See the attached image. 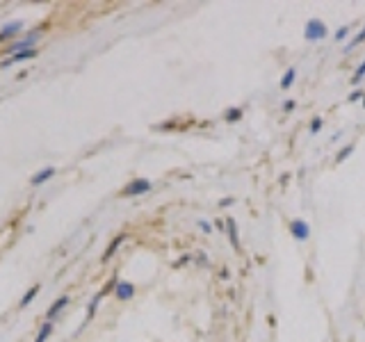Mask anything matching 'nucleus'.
<instances>
[{
    "mask_svg": "<svg viewBox=\"0 0 365 342\" xmlns=\"http://www.w3.org/2000/svg\"><path fill=\"white\" fill-rule=\"evenodd\" d=\"M114 295H116V299H119V301L133 299L135 285H133V283H128V281H119V283H116V287H114Z\"/></svg>",
    "mask_w": 365,
    "mask_h": 342,
    "instance_id": "6",
    "label": "nucleus"
},
{
    "mask_svg": "<svg viewBox=\"0 0 365 342\" xmlns=\"http://www.w3.org/2000/svg\"><path fill=\"white\" fill-rule=\"evenodd\" d=\"M290 235L295 237L297 242H306V239L310 237L308 222H304V219H292L290 222Z\"/></svg>",
    "mask_w": 365,
    "mask_h": 342,
    "instance_id": "4",
    "label": "nucleus"
},
{
    "mask_svg": "<svg viewBox=\"0 0 365 342\" xmlns=\"http://www.w3.org/2000/svg\"><path fill=\"white\" fill-rule=\"evenodd\" d=\"M215 226L219 228V231H226V228H224V226H226V222H217V224H215Z\"/></svg>",
    "mask_w": 365,
    "mask_h": 342,
    "instance_id": "24",
    "label": "nucleus"
},
{
    "mask_svg": "<svg viewBox=\"0 0 365 342\" xmlns=\"http://www.w3.org/2000/svg\"><path fill=\"white\" fill-rule=\"evenodd\" d=\"M365 99V91H361V89H356V91H352V94H349V103H356V101H363Z\"/></svg>",
    "mask_w": 365,
    "mask_h": 342,
    "instance_id": "18",
    "label": "nucleus"
},
{
    "mask_svg": "<svg viewBox=\"0 0 365 342\" xmlns=\"http://www.w3.org/2000/svg\"><path fill=\"white\" fill-rule=\"evenodd\" d=\"M295 78H297V71L290 66L288 71L283 73V78H281V89H290V87L295 85Z\"/></svg>",
    "mask_w": 365,
    "mask_h": 342,
    "instance_id": "13",
    "label": "nucleus"
},
{
    "mask_svg": "<svg viewBox=\"0 0 365 342\" xmlns=\"http://www.w3.org/2000/svg\"><path fill=\"white\" fill-rule=\"evenodd\" d=\"M242 114H245V112H242V107H231V110L224 112V119H226L228 124H237V121L242 119Z\"/></svg>",
    "mask_w": 365,
    "mask_h": 342,
    "instance_id": "12",
    "label": "nucleus"
},
{
    "mask_svg": "<svg viewBox=\"0 0 365 342\" xmlns=\"http://www.w3.org/2000/svg\"><path fill=\"white\" fill-rule=\"evenodd\" d=\"M185 262H189V256H185V258H181V260H178V262H176V267H183V265H185Z\"/></svg>",
    "mask_w": 365,
    "mask_h": 342,
    "instance_id": "23",
    "label": "nucleus"
},
{
    "mask_svg": "<svg viewBox=\"0 0 365 342\" xmlns=\"http://www.w3.org/2000/svg\"><path fill=\"white\" fill-rule=\"evenodd\" d=\"M39 30L35 32H30L26 39H21V41H16V43H12V46H7V55L12 57V55H16V53H23V51H32V46L37 43V39H39Z\"/></svg>",
    "mask_w": 365,
    "mask_h": 342,
    "instance_id": "3",
    "label": "nucleus"
},
{
    "mask_svg": "<svg viewBox=\"0 0 365 342\" xmlns=\"http://www.w3.org/2000/svg\"><path fill=\"white\" fill-rule=\"evenodd\" d=\"M53 176H55V167H46V169H41V171H37L35 176L30 178V183L35 185V187H39V185H43L46 180H51Z\"/></svg>",
    "mask_w": 365,
    "mask_h": 342,
    "instance_id": "8",
    "label": "nucleus"
},
{
    "mask_svg": "<svg viewBox=\"0 0 365 342\" xmlns=\"http://www.w3.org/2000/svg\"><path fill=\"white\" fill-rule=\"evenodd\" d=\"M228 205H233V199L231 197H226V199H222V201H219V208H228Z\"/></svg>",
    "mask_w": 365,
    "mask_h": 342,
    "instance_id": "22",
    "label": "nucleus"
},
{
    "mask_svg": "<svg viewBox=\"0 0 365 342\" xmlns=\"http://www.w3.org/2000/svg\"><path fill=\"white\" fill-rule=\"evenodd\" d=\"M363 78H365V60L361 62V66L356 68V73H354V78H352V85H354V87H358V82H361Z\"/></svg>",
    "mask_w": 365,
    "mask_h": 342,
    "instance_id": "16",
    "label": "nucleus"
},
{
    "mask_svg": "<svg viewBox=\"0 0 365 342\" xmlns=\"http://www.w3.org/2000/svg\"><path fill=\"white\" fill-rule=\"evenodd\" d=\"M297 107V103L295 101H288V103H283V112H292Z\"/></svg>",
    "mask_w": 365,
    "mask_h": 342,
    "instance_id": "21",
    "label": "nucleus"
},
{
    "mask_svg": "<svg viewBox=\"0 0 365 342\" xmlns=\"http://www.w3.org/2000/svg\"><path fill=\"white\" fill-rule=\"evenodd\" d=\"M363 107H365V99H363Z\"/></svg>",
    "mask_w": 365,
    "mask_h": 342,
    "instance_id": "25",
    "label": "nucleus"
},
{
    "mask_svg": "<svg viewBox=\"0 0 365 342\" xmlns=\"http://www.w3.org/2000/svg\"><path fill=\"white\" fill-rule=\"evenodd\" d=\"M51 333H53V322H43V324H41V331H39V335H37L35 342H46Z\"/></svg>",
    "mask_w": 365,
    "mask_h": 342,
    "instance_id": "14",
    "label": "nucleus"
},
{
    "mask_svg": "<svg viewBox=\"0 0 365 342\" xmlns=\"http://www.w3.org/2000/svg\"><path fill=\"white\" fill-rule=\"evenodd\" d=\"M124 239H126V233H121V235H116L114 239H112V242H110V247H108V251L103 253V258H101V260H103V262H108L110 258L114 256V251H116V249H119V244L124 242Z\"/></svg>",
    "mask_w": 365,
    "mask_h": 342,
    "instance_id": "9",
    "label": "nucleus"
},
{
    "mask_svg": "<svg viewBox=\"0 0 365 342\" xmlns=\"http://www.w3.org/2000/svg\"><path fill=\"white\" fill-rule=\"evenodd\" d=\"M21 28H23V23H21V21L7 23V26H5L3 30H0V41H3V39H9V37H14V34H16L18 30H21Z\"/></svg>",
    "mask_w": 365,
    "mask_h": 342,
    "instance_id": "10",
    "label": "nucleus"
},
{
    "mask_svg": "<svg viewBox=\"0 0 365 342\" xmlns=\"http://www.w3.org/2000/svg\"><path fill=\"white\" fill-rule=\"evenodd\" d=\"M39 290H41V285H39V283H37V285H32L30 290H28L26 295H23V299H21V304H18V306H21V308L30 306V304H32V299H35V297L39 295Z\"/></svg>",
    "mask_w": 365,
    "mask_h": 342,
    "instance_id": "11",
    "label": "nucleus"
},
{
    "mask_svg": "<svg viewBox=\"0 0 365 342\" xmlns=\"http://www.w3.org/2000/svg\"><path fill=\"white\" fill-rule=\"evenodd\" d=\"M327 34H329L327 26H324L320 18H310V21L304 26V39H306V41H310V43L322 41Z\"/></svg>",
    "mask_w": 365,
    "mask_h": 342,
    "instance_id": "1",
    "label": "nucleus"
},
{
    "mask_svg": "<svg viewBox=\"0 0 365 342\" xmlns=\"http://www.w3.org/2000/svg\"><path fill=\"white\" fill-rule=\"evenodd\" d=\"M199 226H201V231H203V233H212V226L206 222V219H199Z\"/></svg>",
    "mask_w": 365,
    "mask_h": 342,
    "instance_id": "20",
    "label": "nucleus"
},
{
    "mask_svg": "<svg viewBox=\"0 0 365 342\" xmlns=\"http://www.w3.org/2000/svg\"><path fill=\"white\" fill-rule=\"evenodd\" d=\"M226 235L228 239H231V247L235 249V251H240V233H237V224H235V219L233 217H228L226 219Z\"/></svg>",
    "mask_w": 365,
    "mask_h": 342,
    "instance_id": "5",
    "label": "nucleus"
},
{
    "mask_svg": "<svg viewBox=\"0 0 365 342\" xmlns=\"http://www.w3.org/2000/svg\"><path fill=\"white\" fill-rule=\"evenodd\" d=\"M69 301H71V299H69V297H66V295H64V297H60V299H55V301H53V306H51V308H48V310H46V320L51 322L53 317L57 315V312H60V310H64V308L69 306Z\"/></svg>",
    "mask_w": 365,
    "mask_h": 342,
    "instance_id": "7",
    "label": "nucleus"
},
{
    "mask_svg": "<svg viewBox=\"0 0 365 342\" xmlns=\"http://www.w3.org/2000/svg\"><path fill=\"white\" fill-rule=\"evenodd\" d=\"M320 130H322V116H313V121H310V135H318Z\"/></svg>",
    "mask_w": 365,
    "mask_h": 342,
    "instance_id": "17",
    "label": "nucleus"
},
{
    "mask_svg": "<svg viewBox=\"0 0 365 342\" xmlns=\"http://www.w3.org/2000/svg\"><path fill=\"white\" fill-rule=\"evenodd\" d=\"M151 180H146V178H135L133 183H128L124 189H121V194L124 197H139V194H146V192H151Z\"/></svg>",
    "mask_w": 365,
    "mask_h": 342,
    "instance_id": "2",
    "label": "nucleus"
},
{
    "mask_svg": "<svg viewBox=\"0 0 365 342\" xmlns=\"http://www.w3.org/2000/svg\"><path fill=\"white\" fill-rule=\"evenodd\" d=\"M347 34H349V28H338V30H335V34H333V39H335V41H343Z\"/></svg>",
    "mask_w": 365,
    "mask_h": 342,
    "instance_id": "19",
    "label": "nucleus"
},
{
    "mask_svg": "<svg viewBox=\"0 0 365 342\" xmlns=\"http://www.w3.org/2000/svg\"><path fill=\"white\" fill-rule=\"evenodd\" d=\"M354 153V144H347L343 151H338V155H335V164H340V162H345V160L349 158V155Z\"/></svg>",
    "mask_w": 365,
    "mask_h": 342,
    "instance_id": "15",
    "label": "nucleus"
}]
</instances>
